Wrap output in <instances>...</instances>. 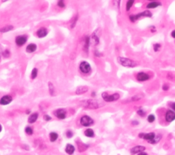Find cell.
Here are the masks:
<instances>
[{
  "instance_id": "cell-35",
  "label": "cell",
  "mask_w": 175,
  "mask_h": 155,
  "mask_svg": "<svg viewBox=\"0 0 175 155\" xmlns=\"http://www.w3.org/2000/svg\"><path fill=\"white\" fill-rule=\"evenodd\" d=\"M168 88H169V87L167 85H164L163 86V90H165V91H167L168 90Z\"/></svg>"
},
{
  "instance_id": "cell-10",
  "label": "cell",
  "mask_w": 175,
  "mask_h": 155,
  "mask_svg": "<svg viewBox=\"0 0 175 155\" xmlns=\"http://www.w3.org/2000/svg\"><path fill=\"white\" fill-rule=\"evenodd\" d=\"M12 100V98L9 95H6L3 97L1 100H0V104L2 105H8L9 103H10Z\"/></svg>"
},
{
  "instance_id": "cell-21",
  "label": "cell",
  "mask_w": 175,
  "mask_h": 155,
  "mask_svg": "<svg viewBox=\"0 0 175 155\" xmlns=\"http://www.w3.org/2000/svg\"><path fill=\"white\" fill-rule=\"evenodd\" d=\"M159 5H160V4L159 2L153 1V2H151V3H149V4H148L147 6H146V8H155L159 6Z\"/></svg>"
},
{
  "instance_id": "cell-6",
  "label": "cell",
  "mask_w": 175,
  "mask_h": 155,
  "mask_svg": "<svg viewBox=\"0 0 175 155\" xmlns=\"http://www.w3.org/2000/svg\"><path fill=\"white\" fill-rule=\"evenodd\" d=\"M139 137L140 138H142L145 140H147L148 141H150L153 140L155 137V134L154 133H140Z\"/></svg>"
},
{
  "instance_id": "cell-28",
  "label": "cell",
  "mask_w": 175,
  "mask_h": 155,
  "mask_svg": "<svg viewBox=\"0 0 175 155\" xmlns=\"http://www.w3.org/2000/svg\"><path fill=\"white\" fill-rule=\"evenodd\" d=\"M155 120V117H154V115H153V114H151V115H149L148 116V121L151 123V122H153Z\"/></svg>"
},
{
  "instance_id": "cell-30",
  "label": "cell",
  "mask_w": 175,
  "mask_h": 155,
  "mask_svg": "<svg viewBox=\"0 0 175 155\" xmlns=\"http://www.w3.org/2000/svg\"><path fill=\"white\" fill-rule=\"evenodd\" d=\"M160 47H161V45H160V44H158V43L157 44H155V45H154V46H153L154 51H158L159 50Z\"/></svg>"
},
{
  "instance_id": "cell-11",
  "label": "cell",
  "mask_w": 175,
  "mask_h": 155,
  "mask_svg": "<svg viewBox=\"0 0 175 155\" xmlns=\"http://www.w3.org/2000/svg\"><path fill=\"white\" fill-rule=\"evenodd\" d=\"M137 79L140 81H145L149 79V76L145 72H139L137 75Z\"/></svg>"
},
{
  "instance_id": "cell-31",
  "label": "cell",
  "mask_w": 175,
  "mask_h": 155,
  "mask_svg": "<svg viewBox=\"0 0 175 155\" xmlns=\"http://www.w3.org/2000/svg\"><path fill=\"white\" fill-rule=\"evenodd\" d=\"M49 90H50V94L53 95V92H54V89H53V84H51V83H49Z\"/></svg>"
},
{
  "instance_id": "cell-7",
  "label": "cell",
  "mask_w": 175,
  "mask_h": 155,
  "mask_svg": "<svg viewBox=\"0 0 175 155\" xmlns=\"http://www.w3.org/2000/svg\"><path fill=\"white\" fill-rule=\"evenodd\" d=\"M146 148L142 145H137L135 146L131 150V153L132 155H135V154H140L141 152H143L145 150Z\"/></svg>"
},
{
  "instance_id": "cell-32",
  "label": "cell",
  "mask_w": 175,
  "mask_h": 155,
  "mask_svg": "<svg viewBox=\"0 0 175 155\" xmlns=\"http://www.w3.org/2000/svg\"><path fill=\"white\" fill-rule=\"evenodd\" d=\"M73 136V133L71 131H68L66 132V137L68 138H71Z\"/></svg>"
},
{
  "instance_id": "cell-20",
  "label": "cell",
  "mask_w": 175,
  "mask_h": 155,
  "mask_svg": "<svg viewBox=\"0 0 175 155\" xmlns=\"http://www.w3.org/2000/svg\"><path fill=\"white\" fill-rule=\"evenodd\" d=\"M49 137H50V141L51 142H53V141H55L57 140V139L58 137V135L55 132H52L49 135Z\"/></svg>"
},
{
  "instance_id": "cell-16",
  "label": "cell",
  "mask_w": 175,
  "mask_h": 155,
  "mask_svg": "<svg viewBox=\"0 0 175 155\" xmlns=\"http://www.w3.org/2000/svg\"><path fill=\"white\" fill-rule=\"evenodd\" d=\"M38 117V114L37 113H34V114H32L31 115H30V116L28 118V122L29 123H34L37 120Z\"/></svg>"
},
{
  "instance_id": "cell-39",
  "label": "cell",
  "mask_w": 175,
  "mask_h": 155,
  "mask_svg": "<svg viewBox=\"0 0 175 155\" xmlns=\"http://www.w3.org/2000/svg\"><path fill=\"white\" fill-rule=\"evenodd\" d=\"M1 131H2V126H1V125L0 124V132Z\"/></svg>"
},
{
  "instance_id": "cell-36",
  "label": "cell",
  "mask_w": 175,
  "mask_h": 155,
  "mask_svg": "<svg viewBox=\"0 0 175 155\" xmlns=\"http://www.w3.org/2000/svg\"><path fill=\"white\" fill-rule=\"evenodd\" d=\"M171 35H172V36L173 38H175V30H174V31H172Z\"/></svg>"
},
{
  "instance_id": "cell-15",
  "label": "cell",
  "mask_w": 175,
  "mask_h": 155,
  "mask_svg": "<svg viewBox=\"0 0 175 155\" xmlns=\"http://www.w3.org/2000/svg\"><path fill=\"white\" fill-rule=\"evenodd\" d=\"M36 34H37V36L39 38H43V37H45V36L47 34V30L45 28H42L38 29Z\"/></svg>"
},
{
  "instance_id": "cell-4",
  "label": "cell",
  "mask_w": 175,
  "mask_h": 155,
  "mask_svg": "<svg viewBox=\"0 0 175 155\" xmlns=\"http://www.w3.org/2000/svg\"><path fill=\"white\" fill-rule=\"evenodd\" d=\"M80 123L83 126H90L94 123V121L88 116H83L81 117Z\"/></svg>"
},
{
  "instance_id": "cell-34",
  "label": "cell",
  "mask_w": 175,
  "mask_h": 155,
  "mask_svg": "<svg viewBox=\"0 0 175 155\" xmlns=\"http://www.w3.org/2000/svg\"><path fill=\"white\" fill-rule=\"evenodd\" d=\"M44 119H45V121H49L51 120V117H50L49 115H45L44 116Z\"/></svg>"
},
{
  "instance_id": "cell-25",
  "label": "cell",
  "mask_w": 175,
  "mask_h": 155,
  "mask_svg": "<svg viewBox=\"0 0 175 155\" xmlns=\"http://www.w3.org/2000/svg\"><path fill=\"white\" fill-rule=\"evenodd\" d=\"M78 148H79V151H84V150H86L87 148H88V145H86V144H82V145H78Z\"/></svg>"
},
{
  "instance_id": "cell-17",
  "label": "cell",
  "mask_w": 175,
  "mask_h": 155,
  "mask_svg": "<svg viewBox=\"0 0 175 155\" xmlns=\"http://www.w3.org/2000/svg\"><path fill=\"white\" fill-rule=\"evenodd\" d=\"M88 91V87L86 86H79L77 87L76 90V94H82Z\"/></svg>"
},
{
  "instance_id": "cell-14",
  "label": "cell",
  "mask_w": 175,
  "mask_h": 155,
  "mask_svg": "<svg viewBox=\"0 0 175 155\" xmlns=\"http://www.w3.org/2000/svg\"><path fill=\"white\" fill-rule=\"evenodd\" d=\"M87 107L88 108H91V109H95V108H98L99 107V105L98 103L96 102V100H90L88 101Z\"/></svg>"
},
{
  "instance_id": "cell-1",
  "label": "cell",
  "mask_w": 175,
  "mask_h": 155,
  "mask_svg": "<svg viewBox=\"0 0 175 155\" xmlns=\"http://www.w3.org/2000/svg\"><path fill=\"white\" fill-rule=\"evenodd\" d=\"M118 62L120 63L121 65L125 67H135L137 66V63L134 62L133 60H131L130 59L126 58H123V57H119L118 59Z\"/></svg>"
},
{
  "instance_id": "cell-22",
  "label": "cell",
  "mask_w": 175,
  "mask_h": 155,
  "mask_svg": "<svg viewBox=\"0 0 175 155\" xmlns=\"http://www.w3.org/2000/svg\"><path fill=\"white\" fill-rule=\"evenodd\" d=\"M161 135H155V137L153 139V140H151V141H148L149 143H151V144H157V142L161 140Z\"/></svg>"
},
{
  "instance_id": "cell-12",
  "label": "cell",
  "mask_w": 175,
  "mask_h": 155,
  "mask_svg": "<svg viewBox=\"0 0 175 155\" xmlns=\"http://www.w3.org/2000/svg\"><path fill=\"white\" fill-rule=\"evenodd\" d=\"M27 38L23 36H19L16 38V43L18 46H22L26 42Z\"/></svg>"
},
{
  "instance_id": "cell-2",
  "label": "cell",
  "mask_w": 175,
  "mask_h": 155,
  "mask_svg": "<svg viewBox=\"0 0 175 155\" xmlns=\"http://www.w3.org/2000/svg\"><path fill=\"white\" fill-rule=\"evenodd\" d=\"M152 17V13L149 10H145L143 12H140L139 14H136V15H132L130 16L131 21L134 22V21H137V19H139L141 17Z\"/></svg>"
},
{
  "instance_id": "cell-19",
  "label": "cell",
  "mask_w": 175,
  "mask_h": 155,
  "mask_svg": "<svg viewBox=\"0 0 175 155\" xmlns=\"http://www.w3.org/2000/svg\"><path fill=\"white\" fill-rule=\"evenodd\" d=\"M84 134L86 135V137H93L94 136V131L93 129L91 128H88L86 129L85 132H84Z\"/></svg>"
},
{
  "instance_id": "cell-23",
  "label": "cell",
  "mask_w": 175,
  "mask_h": 155,
  "mask_svg": "<svg viewBox=\"0 0 175 155\" xmlns=\"http://www.w3.org/2000/svg\"><path fill=\"white\" fill-rule=\"evenodd\" d=\"M12 29H13V27L12 25H8V26L5 27V28L0 29V31H1V32H6V31H10Z\"/></svg>"
},
{
  "instance_id": "cell-13",
  "label": "cell",
  "mask_w": 175,
  "mask_h": 155,
  "mask_svg": "<svg viewBox=\"0 0 175 155\" xmlns=\"http://www.w3.org/2000/svg\"><path fill=\"white\" fill-rule=\"evenodd\" d=\"M75 150V148L74 147V145H72V144H67L66 146L65 151L69 155H72L74 152Z\"/></svg>"
},
{
  "instance_id": "cell-38",
  "label": "cell",
  "mask_w": 175,
  "mask_h": 155,
  "mask_svg": "<svg viewBox=\"0 0 175 155\" xmlns=\"http://www.w3.org/2000/svg\"><path fill=\"white\" fill-rule=\"evenodd\" d=\"M138 155H148L146 154V152H141V153H140V154H139Z\"/></svg>"
},
{
  "instance_id": "cell-33",
  "label": "cell",
  "mask_w": 175,
  "mask_h": 155,
  "mask_svg": "<svg viewBox=\"0 0 175 155\" xmlns=\"http://www.w3.org/2000/svg\"><path fill=\"white\" fill-rule=\"evenodd\" d=\"M58 6L60 8H64V1H59L58 2Z\"/></svg>"
},
{
  "instance_id": "cell-9",
  "label": "cell",
  "mask_w": 175,
  "mask_h": 155,
  "mask_svg": "<svg viewBox=\"0 0 175 155\" xmlns=\"http://www.w3.org/2000/svg\"><path fill=\"white\" fill-rule=\"evenodd\" d=\"M175 120V113L172 110H168L165 114V120L168 122H171Z\"/></svg>"
},
{
  "instance_id": "cell-29",
  "label": "cell",
  "mask_w": 175,
  "mask_h": 155,
  "mask_svg": "<svg viewBox=\"0 0 175 155\" xmlns=\"http://www.w3.org/2000/svg\"><path fill=\"white\" fill-rule=\"evenodd\" d=\"M137 114L139 116H140L141 117H144V116L146 115V112L144 110H142V109H140V110L137 111Z\"/></svg>"
},
{
  "instance_id": "cell-37",
  "label": "cell",
  "mask_w": 175,
  "mask_h": 155,
  "mask_svg": "<svg viewBox=\"0 0 175 155\" xmlns=\"http://www.w3.org/2000/svg\"><path fill=\"white\" fill-rule=\"evenodd\" d=\"M172 109H173L175 111V103H172Z\"/></svg>"
},
{
  "instance_id": "cell-3",
  "label": "cell",
  "mask_w": 175,
  "mask_h": 155,
  "mask_svg": "<svg viewBox=\"0 0 175 155\" xmlns=\"http://www.w3.org/2000/svg\"><path fill=\"white\" fill-rule=\"evenodd\" d=\"M102 97H103V100L106 102H112L117 100L119 98V94H113L112 95H109L107 92H103L102 94Z\"/></svg>"
},
{
  "instance_id": "cell-27",
  "label": "cell",
  "mask_w": 175,
  "mask_h": 155,
  "mask_svg": "<svg viewBox=\"0 0 175 155\" xmlns=\"http://www.w3.org/2000/svg\"><path fill=\"white\" fill-rule=\"evenodd\" d=\"M134 3V1H128L127 3V10L129 11L130 10V8L131 6H133V4Z\"/></svg>"
},
{
  "instance_id": "cell-8",
  "label": "cell",
  "mask_w": 175,
  "mask_h": 155,
  "mask_svg": "<svg viewBox=\"0 0 175 155\" xmlns=\"http://www.w3.org/2000/svg\"><path fill=\"white\" fill-rule=\"evenodd\" d=\"M54 115H55L56 117L59 118V119H64L66 116V111L63 109H59L58 110H56L54 112Z\"/></svg>"
},
{
  "instance_id": "cell-40",
  "label": "cell",
  "mask_w": 175,
  "mask_h": 155,
  "mask_svg": "<svg viewBox=\"0 0 175 155\" xmlns=\"http://www.w3.org/2000/svg\"><path fill=\"white\" fill-rule=\"evenodd\" d=\"M92 95H93V97H94V96H95V92H93V93H92Z\"/></svg>"
},
{
  "instance_id": "cell-18",
  "label": "cell",
  "mask_w": 175,
  "mask_h": 155,
  "mask_svg": "<svg viewBox=\"0 0 175 155\" xmlns=\"http://www.w3.org/2000/svg\"><path fill=\"white\" fill-rule=\"evenodd\" d=\"M36 50V45L34 44H30L26 48V51L28 53H33Z\"/></svg>"
},
{
  "instance_id": "cell-5",
  "label": "cell",
  "mask_w": 175,
  "mask_h": 155,
  "mask_svg": "<svg viewBox=\"0 0 175 155\" xmlns=\"http://www.w3.org/2000/svg\"><path fill=\"white\" fill-rule=\"evenodd\" d=\"M79 68L83 73H88L91 70L90 64L86 62H82L80 66H79Z\"/></svg>"
},
{
  "instance_id": "cell-24",
  "label": "cell",
  "mask_w": 175,
  "mask_h": 155,
  "mask_svg": "<svg viewBox=\"0 0 175 155\" xmlns=\"http://www.w3.org/2000/svg\"><path fill=\"white\" fill-rule=\"evenodd\" d=\"M37 73H38V70L37 68H34L31 71V79H35L36 77H37Z\"/></svg>"
},
{
  "instance_id": "cell-26",
  "label": "cell",
  "mask_w": 175,
  "mask_h": 155,
  "mask_svg": "<svg viewBox=\"0 0 175 155\" xmlns=\"http://www.w3.org/2000/svg\"><path fill=\"white\" fill-rule=\"evenodd\" d=\"M25 133L28 135H31L33 134V129H32L31 127H30V126H28V127L25 128Z\"/></svg>"
}]
</instances>
